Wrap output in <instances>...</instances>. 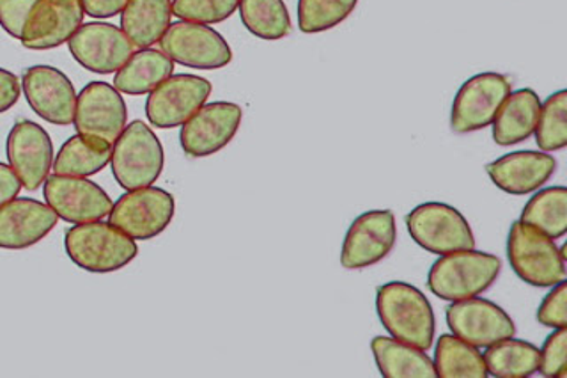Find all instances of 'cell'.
I'll return each mask as SVG.
<instances>
[{
  "label": "cell",
  "mask_w": 567,
  "mask_h": 378,
  "mask_svg": "<svg viewBox=\"0 0 567 378\" xmlns=\"http://www.w3.org/2000/svg\"><path fill=\"white\" fill-rule=\"evenodd\" d=\"M212 94V82L199 75H171L151 91L146 116L156 129L168 130L185 125L203 108Z\"/></svg>",
  "instance_id": "obj_10"
},
{
  "label": "cell",
  "mask_w": 567,
  "mask_h": 378,
  "mask_svg": "<svg viewBox=\"0 0 567 378\" xmlns=\"http://www.w3.org/2000/svg\"><path fill=\"white\" fill-rule=\"evenodd\" d=\"M68 256L76 267L93 274L121 270L137 258L138 247L133 238L111 223L75 224L64 236Z\"/></svg>",
  "instance_id": "obj_3"
},
{
  "label": "cell",
  "mask_w": 567,
  "mask_h": 378,
  "mask_svg": "<svg viewBox=\"0 0 567 378\" xmlns=\"http://www.w3.org/2000/svg\"><path fill=\"white\" fill-rule=\"evenodd\" d=\"M174 73V61L155 49H142L128 59L114 79V88L120 93L141 96L155 91L162 82Z\"/></svg>",
  "instance_id": "obj_25"
},
{
  "label": "cell",
  "mask_w": 567,
  "mask_h": 378,
  "mask_svg": "<svg viewBox=\"0 0 567 378\" xmlns=\"http://www.w3.org/2000/svg\"><path fill=\"white\" fill-rule=\"evenodd\" d=\"M398 241L394 212L371 210L354 218L346 233L341 265L346 270H362L385 259Z\"/></svg>",
  "instance_id": "obj_11"
},
{
  "label": "cell",
  "mask_w": 567,
  "mask_h": 378,
  "mask_svg": "<svg viewBox=\"0 0 567 378\" xmlns=\"http://www.w3.org/2000/svg\"><path fill=\"white\" fill-rule=\"evenodd\" d=\"M447 325L454 336L477 348L514 338L516 325L511 316L487 298H465L447 307Z\"/></svg>",
  "instance_id": "obj_14"
},
{
  "label": "cell",
  "mask_w": 567,
  "mask_h": 378,
  "mask_svg": "<svg viewBox=\"0 0 567 378\" xmlns=\"http://www.w3.org/2000/svg\"><path fill=\"white\" fill-rule=\"evenodd\" d=\"M58 214L41 201L23 197L0 208V249H27L58 226Z\"/></svg>",
  "instance_id": "obj_20"
},
{
  "label": "cell",
  "mask_w": 567,
  "mask_h": 378,
  "mask_svg": "<svg viewBox=\"0 0 567 378\" xmlns=\"http://www.w3.org/2000/svg\"><path fill=\"white\" fill-rule=\"evenodd\" d=\"M20 191H22V182L17 173L11 170V165L0 162V208L8 205L9 201H13Z\"/></svg>",
  "instance_id": "obj_39"
},
{
  "label": "cell",
  "mask_w": 567,
  "mask_h": 378,
  "mask_svg": "<svg viewBox=\"0 0 567 378\" xmlns=\"http://www.w3.org/2000/svg\"><path fill=\"white\" fill-rule=\"evenodd\" d=\"M159 47L167 58L194 70H220L233 61V50L215 29L203 23L168 25Z\"/></svg>",
  "instance_id": "obj_9"
},
{
  "label": "cell",
  "mask_w": 567,
  "mask_h": 378,
  "mask_svg": "<svg viewBox=\"0 0 567 378\" xmlns=\"http://www.w3.org/2000/svg\"><path fill=\"white\" fill-rule=\"evenodd\" d=\"M82 10L93 19H112L123 13L128 0H80Z\"/></svg>",
  "instance_id": "obj_38"
},
{
  "label": "cell",
  "mask_w": 567,
  "mask_h": 378,
  "mask_svg": "<svg viewBox=\"0 0 567 378\" xmlns=\"http://www.w3.org/2000/svg\"><path fill=\"white\" fill-rule=\"evenodd\" d=\"M534 134L543 152H560L567 146V91H557L540 105Z\"/></svg>",
  "instance_id": "obj_32"
},
{
  "label": "cell",
  "mask_w": 567,
  "mask_h": 378,
  "mask_svg": "<svg viewBox=\"0 0 567 378\" xmlns=\"http://www.w3.org/2000/svg\"><path fill=\"white\" fill-rule=\"evenodd\" d=\"M359 0H298V28L306 34L330 31L341 25Z\"/></svg>",
  "instance_id": "obj_31"
},
{
  "label": "cell",
  "mask_w": 567,
  "mask_h": 378,
  "mask_svg": "<svg viewBox=\"0 0 567 378\" xmlns=\"http://www.w3.org/2000/svg\"><path fill=\"white\" fill-rule=\"evenodd\" d=\"M176 201L171 192L158 187L128 191L112 206L109 223L133 241L146 242L162 235L173 223Z\"/></svg>",
  "instance_id": "obj_7"
},
{
  "label": "cell",
  "mask_w": 567,
  "mask_h": 378,
  "mask_svg": "<svg viewBox=\"0 0 567 378\" xmlns=\"http://www.w3.org/2000/svg\"><path fill=\"white\" fill-rule=\"evenodd\" d=\"M487 375L495 378H527L539 369L540 351L523 339L507 338L484 351Z\"/></svg>",
  "instance_id": "obj_27"
},
{
  "label": "cell",
  "mask_w": 567,
  "mask_h": 378,
  "mask_svg": "<svg viewBox=\"0 0 567 378\" xmlns=\"http://www.w3.org/2000/svg\"><path fill=\"white\" fill-rule=\"evenodd\" d=\"M164 146L144 121L124 126L112 147V173L124 191L151 187L164 171Z\"/></svg>",
  "instance_id": "obj_4"
},
{
  "label": "cell",
  "mask_w": 567,
  "mask_h": 378,
  "mask_svg": "<svg viewBox=\"0 0 567 378\" xmlns=\"http://www.w3.org/2000/svg\"><path fill=\"white\" fill-rule=\"evenodd\" d=\"M128 120L126 103L120 91L106 82H91L76 96V132L97 137L114 146Z\"/></svg>",
  "instance_id": "obj_16"
},
{
  "label": "cell",
  "mask_w": 567,
  "mask_h": 378,
  "mask_svg": "<svg viewBox=\"0 0 567 378\" xmlns=\"http://www.w3.org/2000/svg\"><path fill=\"white\" fill-rule=\"evenodd\" d=\"M539 371L543 377H567V329L555 330L540 348Z\"/></svg>",
  "instance_id": "obj_34"
},
{
  "label": "cell",
  "mask_w": 567,
  "mask_h": 378,
  "mask_svg": "<svg viewBox=\"0 0 567 378\" xmlns=\"http://www.w3.org/2000/svg\"><path fill=\"white\" fill-rule=\"evenodd\" d=\"M434 369L440 378H486L484 357L477 347L454 334H443L434 350Z\"/></svg>",
  "instance_id": "obj_28"
},
{
  "label": "cell",
  "mask_w": 567,
  "mask_h": 378,
  "mask_svg": "<svg viewBox=\"0 0 567 378\" xmlns=\"http://www.w3.org/2000/svg\"><path fill=\"white\" fill-rule=\"evenodd\" d=\"M112 147L102 139L73 135L59 150L53 161V173L75 178L93 176L111 164Z\"/></svg>",
  "instance_id": "obj_26"
},
{
  "label": "cell",
  "mask_w": 567,
  "mask_h": 378,
  "mask_svg": "<svg viewBox=\"0 0 567 378\" xmlns=\"http://www.w3.org/2000/svg\"><path fill=\"white\" fill-rule=\"evenodd\" d=\"M68 47L80 67L97 75L120 72L135 54V47L123 29L103 22L80 25L79 31L68 41Z\"/></svg>",
  "instance_id": "obj_12"
},
{
  "label": "cell",
  "mask_w": 567,
  "mask_h": 378,
  "mask_svg": "<svg viewBox=\"0 0 567 378\" xmlns=\"http://www.w3.org/2000/svg\"><path fill=\"white\" fill-rule=\"evenodd\" d=\"M38 0H0V25L9 37L22 38L23 25Z\"/></svg>",
  "instance_id": "obj_36"
},
{
  "label": "cell",
  "mask_w": 567,
  "mask_h": 378,
  "mask_svg": "<svg viewBox=\"0 0 567 378\" xmlns=\"http://www.w3.org/2000/svg\"><path fill=\"white\" fill-rule=\"evenodd\" d=\"M501 270L502 262L495 254L474 249L443 254L427 274V288L442 300L456 303L483 295L495 285Z\"/></svg>",
  "instance_id": "obj_2"
},
{
  "label": "cell",
  "mask_w": 567,
  "mask_h": 378,
  "mask_svg": "<svg viewBox=\"0 0 567 378\" xmlns=\"http://www.w3.org/2000/svg\"><path fill=\"white\" fill-rule=\"evenodd\" d=\"M519 221L551 241L563 238L567 233V188L548 187L534 194Z\"/></svg>",
  "instance_id": "obj_29"
},
{
  "label": "cell",
  "mask_w": 567,
  "mask_h": 378,
  "mask_svg": "<svg viewBox=\"0 0 567 378\" xmlns=\"http://www.w3.org/2000/svg\"><path fill=\"white\" fill-rule=\"evenodd\" d=\"M537 321L549 329H563L567 327V283L560 280L551 286V292L543 298L537 309Z\"/></svg>",
  "instance_id": "obj_35"
},
{
  "label": "cell",
  "mask_w": 567,
  "mask_h": 378,
  "mask_svg": "<svg viewBox=\"0 0 567 378\" xmlns=\"http://www.w3.org/2000/svg\"><path fill=\"white\" fill-rule=\"evenodd\" d=\"M80 0H38L23 25L22 45L50 50L68 43L84 22Z\"/></svg>",
  "instance_id": "obj_19"
},
{
  "label": "cell",
  "mask_w": 567,
  "mask_h": 378,
  "mask_svg": "<svg viewBox=\"0 0 567 378\" xmlns=\"http://www.w3.org/2000/svg\"><path fill=\"white\" fill-rule=\"evenodd\" d=\"M171 17V0H128L121 14V29L135 49H150L164 37Z\"/></svg>",
  "instance_id": "obj_23"
},
{
  "label": "cell",
  "mask_w": 567,
  "mask_h": 378,
  "mask_svg": "<svg viewBox=\"0 0 567 378\" xmlns=\"http://www.w3.org/2000/svg\"><path fill=\"white\" fill-rule=\"evenodd\" d=\"M22 88L27 102L41 120L59 126L71 125L75 120V88L58 68H29L23 73Z\"/></svg>",
  "instance_id": "obj_17"
},
{
  "label": "cell",
  "mask_w": 567,
  "mask_h": 378,
  "mask_svg": "<svg viewBox=\"0 0 567 378\" xmlns=\"http://www.w3.org/2000/svg\"><path fill=\"white\" fill-rule=\"evenodd\" d=\"M557 170L554 156L543 152H514L486 165L487 176L496 187L511 196H525L539 191Z\"/></svg>",
  "instance_id": "obj_21"
},
{
  "label": "cell",
  "mask_w": 567,
  "mask_h": 378,
  "mask_svg": "<svg viewBox=\"0 0 567 378\" xmlns=\"http://www.w3.org/2000/svg\"><path fill=\"white\" fill-rule=\"evenodd\" d=\"M9 165L27 191H35L49 178L53 165V144L43 126L34 121H18L8 135Z\"/></svg>",
  "instance_id": "obj_18"
},
{
  "label": "cell",
  "mask_w": 567,
  "mask_h": 378,
  "mask_svg": "<svg viewBox=\"0 0 567 378\" xmlns=\"http://www.w3.org/2000/svg\"><path fill=\"white\" fill-rule=\"evenodd\" d=\"M540 100L530 88L514 91L493 121V141L498 146H514L534 135L539 120Z\"/></svg>",
  "instance_id": "obj_22"
},
{
  "label": "cell",
  "mask_w": 567,
  "mask_h": 378,
  "mask_svg": "<svg viewBox=\"0 0 567 378\" xmlns=\"http://www.w3.org/2000/svg\"><path fill=\"white\" fill-rule=\"evenodd\" d=\"M408 233L431 254L457 253L475 247V236L465 215L445 203H424L404 217Z\"/></svg>",
  "instance_id": "obj_6"
},
{
  "label": "cell",
  "mask_w": 567,
  "mask_h": 378,
  "mask_svg": "<svg viewBox=\"0 0 567 378\" xmlns=\"http://www.w3.org/2000/svg\"><path fill=\"white\" fill-rule=\"evenodd\" d=\"M378 318L386 333L421 350L433 347L436 318L421 289L403 280H392L377 289Z\"/></svg>",
  "instance_id": "obj_1"
},
{
  "label": "cell",
  "mask_w": 567,
  "mask_h": 378,
  "mask_svg": "<svg viewBox=\"0 0 567 378\" xmlns=\"http://www.w3.org/2000/svg\"><path fill=\"white\" fill-rule=\"evenodd\" d=\"M244 111L236 103H204L183 125L179 141L192 159H204L220 152L238 134Z\"/></svg>",
  "instance_id": "obj_13"
},
{
  "label": "cell",
  "mask_w": 567,
  "mask_h": 378,
  "mask_svg": "<svg viewBox=\"0 0 567 378\" xmlns=\"http://www.w3.org/2000/svg\"><path fill=\"white\" fill-rule=\"evenodd\" d=\"M507 258L514 274L534 288H551L566 279V259L555 241L522 221L511 226Z\"/></svg>",
  "instance_id": "obj_5"
},
{
  "label": "cell",
  "mask_w": 567,
  "mask_h": 378,
  "mask_svg": "<svg viewBox=\"0 0 567 378\" xmlns=\"http://www.w3.org/2000/svg\"><path fill=\"white\" fill-rule=\"evenodd\" d=\"M380 374L386 378H436L433 360L425 350L399 339L377 336L371 341Z\"/></svg>",
  "instance_id": "obj_24"
},
{
  "label": "cell",
  "mask_w": 567,
  "mask_h": 378,
  "mask_svg": "<svg viewBox=\"0 0 567 378\" xmlns=\"http://www.w3.org/2000/svg\"><path fill=\"white\" fill-rule=\"evenodd\" d=\"M20 93H22V85L18 82V76L0 68V114H4L17 105Z\"/></svg>",
  "instance_id": "obj_37"
},
{
  "label": "cell",
  "mask_w": 567,
  "mask_h": 378,
  "mask_svg": "<svg viewBox=\"0 0 567 378\" xmlns=\"http://www.w3.org/2000/svg\"><path fill=\"white\" fill-rule=\"evenodd\" d=\"M513 91L509 76L486 72L472 76L461 85L452 103L451 129L456 134H468L493 125L502 103Z\"/></svg>",
  "instance_id": "obj_8"
},
{
  "label": "cell",
  "mask_w": 567,
  "mask_h": 378,
  "mask_svg": "<svg viewBox=\"0 0 567 378\" xmlns=\"http://www.w3.org/2000/svg\"><path fill=\"white\" fill-rule=\"evenodd\" d=\"M239 0H174L173 14L182 22L220 23L238 10Z\"/></svg>",
  "instance_id": "obj_33"
},
{
  "label": "cell",
  "mask_w": 567,
  "mask_h": 378,
  "mask_svg": "<svg viewBox=\"0 0 567 378\" xmlns=\"http://www.w3.org/2000/svg\"><path fill=\"white\" fill-rule=\"evenodd\" d=\"M47 205L59 218L71 224L94 223L111 214L112 200L94 182L75 176L52 174L44 180Z\"/></svg>",
  "instance_id": "obj_15"
},
{
  "label": "cell",
  "mask_w": 567,
  "mask_h": 378,
  "mask_svg": "<svg viewBox=\"0 0 567 378\" xmlns=\"http://www.w3.org/2000/svg\"><path fill=\"white\" fill-rule=\"evenodd\" d=\"M245 29L266 41L282 40L291 32V17L284 0H239Z\"/></svg>",
  "instance_id": "obj_30"
}]
</instances>
